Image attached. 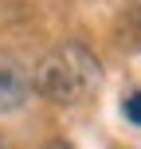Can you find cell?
<instances>
[{"instance_id": "6da1fadb", "label": "cell", "mask_w": 141, "mask_h": 149, "mask_svg": "<svg viewBox=\"0 0 141 149\" xmlns=\"http://www.w3.org/2000/svg\"><path fill=\"white\" fill-rule=\"evenodd\" d=\"M98 82H102V67L82 43L55 47L51 55L39 59L35 74H31V86L51 102H82L98 90Z\"/></svg>"}, {"instance_id": "7a4b0ae2", "label": "cell", "mask_w": 141, "mask_h": 149, "mask_svg": "<svg viewBox=\"0 0 141 149\" xmlns=\"http://www.w3.org/2000/svg\"><path fill=\"white\" fill-rule=\"evenodd\" d=\"M28 94H31V79L24 74V67L12 59H0V114L20 110Z\"/></svg>"}, {"instance_id": "3957f363", "label": "cell", "mask_w": 141, "mask_h": 149, "mask_svg": "<svg viewBox=\"0 0 141 149\" xmlns=\"http://www.w3.org/2000/svg\"><path fill=\"white\" fill-rule=\"evenodd\" d=\"M122 114H126L133 126H141V90H129V94L122 98Z\"/></svg>"}, {"instance_id": "277c9868", "label": "cell", "mask_w": 141, "mask_h": 149, "mask_svg": "<svg viewBox=\"0 0 141 149\" xmlns=\"http://www.w3.org/2000/svg\"><path fill=\"white\" fill-rule=\"evenodd\" d=\"M43 149H71V145H63V141H51V145H43Z\"/></svg>"}, {"instance_id": "5b68a950", "label": "cell", "mask_w": 141, "mask_h": 149, "mask_svg": "<svg viewBox=\"0 0 141 149\" xmlns=\"http://www.w3.org/2000/svg\"><path fill=\"white\" fill-rule=\"evenodd\" d=\"M0 149H12V145H8V137H4V134H0Z\"/></svg>"}]
</instances>
